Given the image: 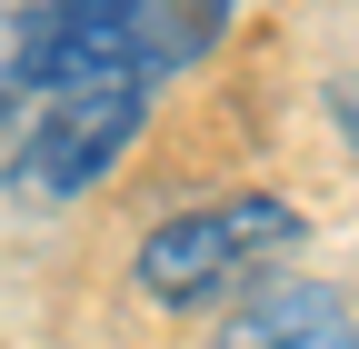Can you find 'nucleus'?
Wrapping results in <instances>:
<instances>
[{"instance_id":"obj_3","label":"nucleus","mask_w":359,"mask_h":349,"mask_svg":"<svg viewBox=\"0 0 359 349\" xmlns=\"http://www.w3.org/2000/svg\"><path fill=\"white\" fill-rule=\"evenodd\" d=\"M280 249H299V210L269 200V190H240V200H210V210H180L140 240V289L160 310H200V299L259 280Z\"/></svg>"},{"instance_id":"obj_4","label":"nucleus","mask_w":359,"mask_h":349,"mask_svg":"<svg viewBox=\"0 0 359 349\" xmlns=\"http://www.w3.org/2000/svg\"><path fill=\"white\" fill-rule=\"evenodd\" d=\"M219 349H359V320L339 310V289H320V280H259L230 310Z\"/></svg>"},{"instance_id":"obj_1","label":"nucleus","mask_w":359,"mask_h":349,"mask_svg":"<svg viewBox=\"0 0 359 349\" xmlns=\"http://www.w3.org/2000/svg\"><path fill=\"white\" fill-rule=\"evenodd\" d=\"M219 30H230V0H40V100L80 80L160 90L170 70L210 60Z\"/></svg>"},{"instance_id":"obj_6","label":"nucleus","mask_w":359,"mask_h":349,"mask_svg":"<svg viewBox=\"0 0 359 349\" xmlns=\"http://www.w3.org/2000/svg\"><path fill=\"white\" fill-rule=\"evenodd\" d=\"M330 120H339V140H349V150H359V70H349V80H339V90H330Z\"/></svg>"},{"instance_id":"obj_2","label":"nucleus","mask_w":359,"mask_h":349,"mask_svg":"<svg viewBox=\"0 0 359 349\" xmlns=\"http://www.w3.org/2000/svg\"><path fill=\"white\" fill-rule=\"evenodd\" d=\"M140 120H150V90H140V80H80V90H50V100L20 120V140L0 150V180H11L20 200H40V210H60V200L100 190L110 170L130 160Z\"/></svg>"},{"instance_id":"obj_5","label":"nucleus","mask_w":359,"mask_h":349,"mask_svg":"<svg viewBox=\"0 0 359 349\" xmlns=\"http://www.w3.org/2000/svg\"><path fill=\"white\" fill-rule=\"evenodd\" d=\"M40 110V0H0V150Z\"/></svg>"}]
</instances>
